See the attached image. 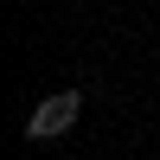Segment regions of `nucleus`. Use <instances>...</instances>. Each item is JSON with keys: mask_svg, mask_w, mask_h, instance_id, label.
<instances>
[{"mask_svg": "<svg viewBox=\"0 0 160 160\" xmlns=\"http://www.w3.org/2000/svg\"><path fill=\"white\" fill-rule=\"evenodd\" d=\"M77 115H83V90H58V96H45L32 115H26V141H58V135H71Z\"/></svg>", "mask_w": 160, "mask_h": 160, "instance_id": "1", "label": "nucleus"}]
</instances>
